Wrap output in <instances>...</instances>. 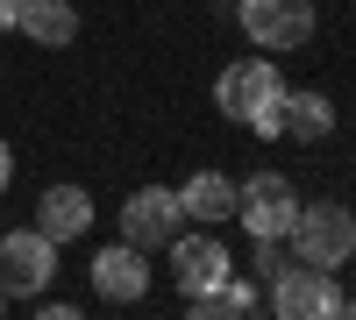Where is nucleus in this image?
Returning a JSON list of instances; mask_svg holds the SVG:
<instances>
[{
    "label": "nucleus",
    "mask_w": 356,
    "mask_h": 320,
    "mask_svg": "<svg viewBox=\"0 0 356 320\" xmlns=\"http://www.w3.org/2000/svg\"><path fill=\"white\" fill-rule=\"evenodd\" d=\"M292 264H314V271H342L356 256V214L342 207V199H321V207H300V221H292Z\"/></svg>",
    "instance_id": "nucleus-1"
},
{
    "label": "nucleus",
    "mask_w": 356,
    "mask_h": 320,
    "mask_svg": "<svg viewBox=\"0 0 356 320\" xmlns=\"http://www.w3.org/2000/svg\"><path fill=\"white\" fill-rule=\"evenodd\" d=\"M57 278V242L43 228H15V235H0V292L8 299H43Z\"/></svg>",
    "instance_id": "nucleus-2"
},
{
    "label": "nucleus",
    "mask_w": 356,
    "mask_h": 320,
    "mask_svg": "<svg viewBox=\"0 0 356 320\" xmlns=\"http://www.w3.org/2000/svg\"><path fill=\"white\" fill-rule=\"evenodd\" d=\"M235 22L264 57H278L314 36V0H235Z\"/></svg>",
    "instance_id": "nucleus-3"
},
{
    "label": "nucleus",
    "mask_w": 356,
    "mask_h": 320,
    "mask_svg": "<svg viewBox=\"0 0 356 320\" xmlns=\"http://www.w3.org/2000/svg\"><path fill=\"white\" fill-rule=\"evenodd\" d=\"M235 221L250 228V235H292V221H300V192H292L285 171H257L250 185H235Z\"/></svg>",
    "instance_id": "nucleus-4"
},
{
    "label": "nucleus",
    "mask_w": 356,
    "mask_h": 320,
    "mask_svg": "<svg viewBox=\"0 0 356 320\" xmlns=\"http://www.w3.org/2000/svg\"><path fill=\"white\" fill-rule=\"evenodd\" d=\"M278 100H285V78H278L271 57H243V65H228L214 78V107L228 114V121H243V128H250L257 107H278Z\"/></svg>",
    "instance_id": "nucleus-5"
},
{
    "label": "nucleus",
    "mask_w": 356,
    "mask_h": 320,
    "mask_svg": "<svg viewBox=\"0 0 356 320\" xmlns=\"http://www.w3.org/2000/svg\"><path fill=\"white\" fill-rule=\"evenodd\" d=\"M164 249H171V278H178V292H186V299H193V292H214L221 278H235V256L221 249L214 228H200V235H186V228H178Z\"/></svg>",
    "instance_id": "nucleus-6"
},
{
    "label": "nucleus",
    "mask_w": 356,
    "mask_h": 320,
    "mask_svg": "<svg viewBox=\"0 0 356 320\" xmlns=\"http://www.w3.org/2000/svg\"><path fill=\"white\" fill-rule=\"evenodd\" d=\"M271 306L285 320H335L342 292H335V271H314V264H285L271 278Z\"/></svg>",
    "instance_id": "nucleus-7"
},
{
    "label": "nucleus",
    "mask_w": 356,
    "mask_h": 320,
    "mask_svg": "<svg viewBox=\"0 0 356 320\" xmlns=\"http://www.w3.org/2000/svg\"><path fill=\"white\" fill-rule=\"evenodd\" d=\"M178 228H186V207H178L171 185H143V192H129V207H122V242H136V249H164Z\"/></svg>",
    "instance_id": "nucleus-8"
},
{
    "label": "nucleus",
    "mask_w": 356,
    "mask_h": 320,
    "mask_svg": "<svg viewBox=\"0 0 356 320\" xmlns=\"http://www.w3.org/2000/svg\"><path fill=\"white\" fill-rule=\"evenodd\" d=\"M93 292H100V299L136 306L143 292H150V249H136V242L100 249V256H93Z\"/></svg>",
    "instance_id": "nucleus-9"
},
{
    "label": "nucleus",
    "mask_w": 356,
    "mask_h": 320,
    "mask_svg": "<svg viewBox=\"0 0 356 320\" xmlns=\"http://www.w3.org/2000/svg\"><path fill=\"white\" fill-rule=\"evenodd\" d=\"M36 228H43L50 242L86 235V228H93V199H86V185H50V192L36 199Z\"/></svg>",
    "instance_id": "nucleus-10"
},
{
    "label": "nucleus",
    "mask_w": 356,
    "mask_h": 320,
    "mask_svg": "<svg viewBox=\"0 0 356 320\" xmlns=\"http://www.w3.org/2000/svg\"><path fill=\"white\" fill-rule=\"evenodd\" d=\"M178 207H186V221H200V228H221V221H235V178L200 171V178L178 185Z\"/></svg>",
    "instance_id": "nucleus-11"
},
{
    "label": "nucleus",
    "mask_w": 356,
    "mask_h": 320,
    "mask_svg": "<svg viewBox=\"0 0 356 320\" xmlns=\"http://www.w3.org/2000/svg\"><path fill=\"white\" fill-rule=\"evenodd\" d=\"M15 28H22L29 43H43V50H65L79 36V8H72V0H22Z\"/></svg>",
    "instance_id": "nucleus-12"
},
{
    "label": "nucleus",
    "mask_w": 356,
    "mask_h": 320,
    "mask_svg": "<svg viewBox=\"0 0 356 320\" xmlns=\"http://www.w3.org/2000/svg\"><path fill=\"white\" fill-rule=\"evenodd\" d=\"M328 128H335V100L328 93H292L285 85V135L292 142H321Z\"/></svg>",
    "instance_id": "nucleus-13"
},
{
    "label": "nucleus",
    "mask_w": 356,
    "mask_h": 320,
    "mask_svg": "<svg viewBox=\"0 0 356 320\" xmlns=\"http://www.w3.org/2000/svg\"><path fill=\"white\" fill-rule=\"evenodd\" d=\"M285 264H292V256H285V242H278V235H257V249H250V271H257V278H278Z\"/></svg>",
    "instance_id": "nucleus-14"
},
{
    "label": "nucleus",
    "mask_w": 356,
    "mask_h": 320,
    "mask_svg": "<svg viewBox=\"0 0 356 320\" xmlns=\"http://www.w3.org/2000/svg\"><path fill=\"white\" fill-rule=\"evenodd\" d=\"M8 178H15V150L0 142V192H8Z\"/></svg>",
    "instance_id": "nucleus-15"
},
{
    "label": "nucleus",
    "mask_w": 356,
    "mask_h": 320,
    "mask_svg": "<svg viewBox=\"0 0 356 320\" xmlns=\"http://www.w3.org/2000/svg\"><path fill=\"white\" fill-rule=\"evenodd\" d=\"M15 15H22V0H0V28H15Z\"/></svg>",
    "instance_id": "nucleus-16"
},
{
    "label": "nucleus",
    "mask_w": 356,
    "mask_h": 320,
    "mask_svg": "<svg viewBox=\"0 0 356 320\" xmlns=\"http://www.w3.org/2000/svg\"><path fill=\"white\" fill-rule=\"evenodd\" d=\"M0 299H8V292H0Z\"/></svg>",
    "instance_id": "nucleus-17"
}]
</instances>
